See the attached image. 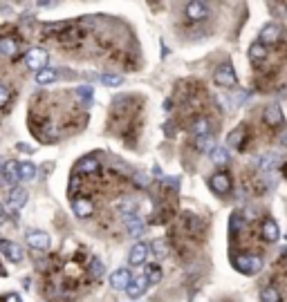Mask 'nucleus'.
<instances>
[{
    "instance_id": "obj_1",
    "label": "nucleus",
    "mask_w": 287,
    "mask_h": 302,
    "mask_svg": "<svg viewBox=\"0 0 287 302\" xmlns=\"http://www.w3.org/2000/svg\"><path fill=\"white\" fill-rule=\"evenodd\" d=\"M48 61H50V54L45 49H38V47L29 49L27 54H25V65H27V70L36 72V74L48 67Z\"/></svg>"
},
{
    "instance_id": "obj_2",
    "label": "nucleus",
    "mask_w": 287,
    "mask_h": 302,
    "mask_svg": "<svg viewBox=\"0 0 287 302\" xmlns=\"http://www.w3.org/2000/svg\"><path fill=\"white\" fill-rule=\"evenodd\" d=\"M213 81H216L220 87H236L238 85L236 72H233V67L229 65V63H224V65L218 67L216 74H213Z\"/></svg>"
},
{
    "instance_id": "obj_3",
    "label": "nucleus",
    "mask_w": 287,
    "mask_h": 302,
    "mask_svg": "<svg viewBox=\"0 0 287 302\" xmlns=\"http://www.w3.org/2000/svg\"><path fill=\"white\" fill-rule=\"evenodd\" d=\"M18 161H14V159H7L3 166H0V179L5 181V184H9L14 188V186L18 184V179H20V173H18Z\"/></svg>"
},
{
    "instance_id": "obj_4",
    "label": "nucleus",
    "mask_w": 287,
    "mask_h": 302,
    "mask_svg": "<svg viewBox=\"0 0 287 302\" xmlns=\"http://www.w3.org/2000/svg\"><path fill=\"white\" fill-rule=\"evenodd\" d=\"M238 269L242 271V273L247 275H254L258 273L260 269H263V258H258V255H240V258L236 260Z\"/></svg>"
},
{
    "instance_id": "obj_5",
    "label": "nucleus",
    "mask_w": 287,
    "mask_h": 302,
    "mask_svg": "<svg viewBox=\"0 0 287 302\" xmlns=\"http://www.w3.org/2000/svg\"><path fill=\"white\" fill-rule=\"evenodd\" d=\"M72 202V211H74L76 217H81V220H86V217L92 215V211H95V206H92L90 199H86V197L76 195V197H70Z\"/></svg>"
},
{
    "instance_id": "obj_6",
    "label": "nucleus",
    "mask_w": 287,
    "mask_h": 302,
    "mask_svg": "<svg viewBox=\"0 0 287 302\" xmlns=\"http://www.w3.org/2000/svg\"><path fill=\"white\" fill-rule=\"evenodd\" d=\"M0 253H3L9 262H23V258H25L23 248H20L18 244L9 242V239H0Z\"/></svg>"
},
{
    "instance_id": "obj_7",
    "label": "nucleus",
    "mask_w": 287,
    "mask_h": 302,
    "mask_svg": "<svg viewBox=\"0 0 287 302\" xmlns=\"http://www.w3.org/2000/svg\"><path fill=\"white\" fill-rule=\"evenodd\" d=\"M133 273H130L128 269H117L114 273L110 275V286L112 289H117V291H121V289H128L130 284H133Z\"/></svg>"
},
{
    "instance_id": "obj_8",
    "label": "nucleus",
    "mask_w": 287,
    "mask_h": 302,
    "mask_svg": "<svg viewBox=\"0 0 287 302\" xmlns=\"http://www.w3.org/2000/svg\"><path fill=\"white\" fill-rule=\"evenodd\" d=\"M27 244L34 251H48L50 248V235L43 231H29L27 233Z\"/></svg>"
},
{
    "instance_id": "obj_9",
    "label": "nucleus",
    "mask_w": 287,
    "mask_h": 302,
    "mask_svg": "<svg viewBox=\"0 0 287 302\" xmlns=\"http://www.w3.org/2000/svg\"><path fill=\"white\" fill-rule=\"evenodd\" d=\"M148 253H150V246L144 242H137L133 248H130V264L133 267H139V264H144L146 260H148Z\"/></svg>"
},
{
    "instance_id": "obj_10",
    "label": "nucleus",
    "mask_w": 287,
    "mask_h": 302,
    "mask_svg": "<svg viewBox=\"0 0 287 302\" xmlns=\"http://www.w3.org/2000/svg\"><path fill=\"white\" fill-rule=\"evenodd\" d=\"M211 188L218 192V195H227L229 190H231V177H229L227 173H216L211 177Z\"/></svg>"
},
{
    "instance_id": "obj_11",
    "label": "nucleus",
    "mask_w": 287,
    "mask_h": 302,
    "mask_svg": "<svg viewBox=\"0 0 287 302\" xmlns=\"http://www.w3.org/2000/svg\"><path fill=\"white\" fill-rule=\"evenodd\" d=\"M25 202H27V190L20 188V186H14V188H9L7 204H9V208H12V211H18V208H23Z\"/></svg>"
},
{
    "instance_id": "obj_12",
    "label": "nucleus",
    "mask_w": 287,
    "mask_h": 302,
    "mask_svg": "<svg viewBox=\"0 0 287 302\" xmlns=\"http://www.w3.org/2000/svg\"><path fill=\"white\" fill-rule=\"evenodd\" d=\"M278 36H280V27L274 23H269L260 29V43H263L265 47H267V45H274V43H278Z\"/></svg>"
},
{
    "instance_id": "obj_13",
    "label": "nucleus",
    "mask_w": 287,
    "mask_h": 302,
    "mask_svg": "<svg viewBox=\"0 0 287 302\" xmlns=\"http://www.w3.org/2000/svg\"><path fill=\"white\" fill-rule=\"evenodd\" d=\"M186 16H189V20H204L209 16V5L207 3H189L186 5Z\"/></svg>"
},
{
    "instance_id": "obj_14",
    "label": "nucleus",
    "mask_w": 287,
    "mask_h": 302,
    "mask_svg": "<svg viewBox=\"0 0 287 302\" xmlns=\"http://www.w3.org/2000/svg\"><path fill=\"white\" fill-rule=\"evenodd\" d=\"M148 284H150V280L146 278V275H139V278H135V280H133V284H130L128 289H126V293L130 295V298H139V295H144V293H146Z\"/></svg>"
},
{
    "instance_id": "obj_15",
    "label": "nucleus",
    "mask_w": 287,
    "mask_h": 302,
    "mask_svg": "<svg viewBox=\"0 0 287 302\" xmlns=\"http://www.w3.org/2000/svg\"><path fill=\"white\" fill-rule=\"evenodd\" d=\"M191 132L195 134V139L209 137V134H211V121H209V119H204V117L195 119V121H193V126H191Z\"/></svg>"
},
{
    "instance_id": "obj_16",
    "label": "nucleus",
    "mask_w": 287,
    "mask_h": 302,
    "mask_svg": "<svg viewBox=\"0 0 287 302\" xmlns=\"http://www.w3.org/2000/svg\"><path fill=\"white\" fill-rule=\"evenodd\" d=\"M278 164H280V157L276 153H267V155H263V157L258 159V168L263 170V173H271Z\"/></svg>"
},
{
    "instance_id": "obj_17",
    "label": "nucleus",
    "mask_w": 287,
    "mask_h": 302,
    "mask_svg": "<svg viewBox=\"0 0 287 302\" xmlns=\"http://www.w3.org/2000/svg\"><path fill=\"white\" fill-rule=\"evenodd\" d=\"M97 170H99V161H97V159H92V157H88V159H81L79 164H76L74 175H81V173L92 175V173H97Z\"/></svg>"
},
{
    "instance_id": "obj_18",
    "label": "nucleus",
    "mask_w": 287,
    "mask_h": 302,
    "mask_svg": "<svg viewBox=\"0 0 287 302\" xmlns=\"http://www.w3.org/2000/svg\"><path fill=\"white\" fill-rule=\"evenodd\" d=\"M278 235H280L278 224H276L274 220H265V224H263V237H265V242H276Z\"/></svg>"
},
{
    "instance_id": "obj_19",
    "label": "nucleus",
    "mask_w": 287,
    "mask_h": 302,
    "mask_svg": "<svg viewBox=\"0 0 287 302\" xmlns=\"http://www.w3.org/2000/svg\"><path fill=\"white\" fill-rule=\"evenodd\" d=\"M229 159H231V155H229V150L224 148V145H216V148H213L211 161H213L216 166H227Z\"/></svg>"
},
{
    "instance_id": "obj_20",
    "label": "nucleus",
    "mask_w": 287,
    "mask_h": 302,
    "mask_svg": "<svg viewBox=\"0 0 287 302\" xmlns=\"http://www.w3.org/2000/svg\"><path fill=\"white\" fill-rule=\"evenodd\" d=\"M265 121H267V126H278V123H283V112H280V108L267 106V110H265Z\"/></svg>"
},
{
    "instance_id": "obj_21",
    "label": "nucleus",
    "mask_w": 287,
    "mask_h": 302,
    "mask_svg": "<svg viewBox=\"0 0 287 302\" xmlns=\"http://www.w3.org/2000/svg\"><path fill=\"white\" fill-rule=\"evenodd\" d=\"M0 54H5V56H16V54H18V43H16L14 38H9V36L0 38Z\"/></svg>"
},
{
    "instance_id": "obj_22",
    "label": "nucleus",
    "mask_w": 287,
    "mask_h": 302,
    "mask_svg": "<svg viewBox=\"0 0 287 302\" xmlns=\"http://www.w3.org/2000/svg\"><path fill=\"white\" fill-rule=\"evenodd\" d=\"M265 56H267V47H265L260 40L249 47V59H252L254 63H258V61H265Z\"/></svg>"
},
{
    "instance_id": "obj_23",
    "label": "nucleus",
    "mask_w": 287,
    "mask_h": 302,
    "mask_svg": "<svg viewBox=\"0 0 287 302\" xmlns=\"http://www.w3.org/2000/svg\"><path fill=\"white\" fill-rule=\"evenodd\" d=\"M18 173H20V179L23 181H29V179H34L36 177V166L29 164V161H20Z\"/></svg>"
},
{
    "instance_id": "obj_24",
    "label": "nucleus",
    "mask_w": 287,
    "mask_h": 302,
    "mask_svg": "<svg viewBox=\"0 0 287 302\" xmlns=\"http://www.w3.org/2000/svg\"><path fill=\"white\" fill-rule=\"evenodd\" d=\"M54 79H56V70H52V67H45L43 72H38V74H36V83H38V85L54 83Z\"/></svg>"
},
{
    "instance_id": "obj_25",
    "label": "nucleus",
    "mask_w": 287,
    "mask_h": 302,
    "mask_svg": "<svg viewBox=\"0 0 287 302\" xmlns=\"http://www.w3.org/2000/svg\"><path fill=\"white\" fill-rule=\"evenodd\" d=\"M195 148L200 150V153H209V155H211V153H213V148H216V143H213V137L209 134V137L195 139Z\"/></svg>"
},
{
    "instance_id": "obj_26",
    "label": "nucleus",
    "mask_w": 287,
    "mask_h": 302,
    "mask_svg": "<svg viewBox=\"0 0 287 302\" xmlns=\"http://www.w3.org/2000/svg\"><path fill=\"white\" fill-rule=\"evenodd\" d=\"M260 302H280L278 289H274V286H265V289L260 291Z\"/></svg>"
},
{
    "instance_id": "obj_27",
    "label": "nucleus",
    "mask_w": 287,
    "mask_h": 302,
    "mask_svg": "<svg viewBox=\"0 0 287 302\" xmlns=\"http://www.w3.org/2000/svg\"><path fill=\"white\" fill-rule=\"evenodd\" d=\"M242 137H244V128L240 126V128L233 130V132H229L227 141H229V145H231V148H240V145H242Z\"/></svg>"
},
{
    "instance_id": "obj_28",
    "label": "nucleus",
    "mask_w": 287,
    "mask_h": 302,
    "mask_svg": "<svg viewBox=\"0 0 287 302\" xmlns=\"http://www.w3.org/2000/svg\"><path fill=\"white\" fill-rule=\"evenodd\" d=\"M146 278L150 280V282H159L161 280V269L157 264H148V269H146Z\"/></svg>"
},
{
    "instance_id": "obj_29",
    "label": "nucleus",
    "mask_w": 287,
    "mask_h": 302,
    "mask_svg": "<svg viewBox=\"0 0 287 302\" xmlns=\"http://www.w3.org/2000/svg\"><path fill=\"white\" fill-rule=\"evenodd\" d=\"M101 83H103V85L117 87V85H121V83H124V79L119 74H101Z\"/></svg>"
},
{
    "instance_id": "obj_30",
    "label": "nucleus",
    "mask_w": 287,
    "mask_h": 302,
    "mask_svg": "<svg viewBox=\"0 0 287 302\" xmlns=\"http://www.w3.org/2000/svg\"><path fill=\"white\" fill-rule=\"evenodd\" d=\"M128 228H130V231H128V235H130V237H139V235L144 233V222H142V220H137V222L128 224Z\"/></svg>"
},
{
    "instance_id": "obj_31",
    "label": "nucleus",
    "mask_w": 287,
    "mask_h": 302,
    "mask_svg": "<svg viewBox=\"0 0 287 302\" xmlns=\"http://www.w3.org/2000/svg\"><path fill=\"white\" fill-rule=\"evenodd\" d=\"M76 94H79L86 103H90V101H92V96H95V90H92L90 85H81L79 90H76Z\"/></svg>"
},
{
    "instance_id": "obj_32",
    "label": "nucleus",
    "mask_w": 287,
    "mask_h": 302,
    "mask_svg": "<svg viewBox=\"0 0 287 302\" xmlns=\"http://www.w3.org/2000/svg\"><path fill=\"white\" fill-rule=\"evenodd\" d=\"M153 253H155V258H166V242H161V239H155L153 242Z\"/></svg>"
},
{
    "instance_id": "obj_33",
    "label": "nucleus",
    "mask_w": 287,
    "mask_h": 302,
    "mask_svg": "<svg viewBox=\"0 0 287 302\" xmlns=\"http://www.w3.org/2000/svg\"><path fill=\"white\" fill-rule=\"evenodd\" d=\"M101 273H103V267H101V262L95 258V260H92V267H90V275H92V278H99Z\"/></svg>"
},
{
    "instance_id": "obj_34",
    "label": "nucleus",
    "mask_w": 287,
    "mask_h": 302,
    "mask_svg": "<svg viewBox=\"0 0 287 302\" xmlns=\"http://www.w3.org/2000/svg\"><path fill=\"white\" fill-rule=\"evenodd\" d=\"M9 96H12V94H9V87H7V85H0V108L7 106V103H9Z\"/></svg>"
},
{
    "instance_id": "obj_35",
    "label": "nucleus",
    "mask_w": 287,
    "mask_h": 302,
    "mask_svg": "<svg viewBox=\"0 0 287 302\" xmlns=\"http://www.w3.org/2000/svg\"><path fill=\"white\" fill-rule=\"evenodd\" d=\"M135 181H137V186H148L150 177L148 175H135Z\"/></svg>"
},
{
    "instance_id": "obj_36",
    "label": "nucleus",
    "mask_w": 287,
    "mask_h": 302,
    "mask_svg": "<svg viewBox=\"0 0 287 302\" xmlns=\"http://www.w3.org/2000/svg\"><path fill=\"white\" fill-rule=\"evenodd\" d=\"M5 302H20V298H18V295H7Z\"/></svg>"
},
{
    "instance_id": "obj_37",
    "label": "nucleus",
    "mask_w": 287,
    "mask_h": 302,
    "mask_svg": "<svg viewBox=\"0 0 287 302\" xmlns=\"http://www.w3.org/2000/svg\"><path fill=\"white\" fill-rule=\"evenodd\" d=\"M280 141H283V145L287 148V128L283 130V134H280Z\"/></svg>"
},
{
    "instance_id": "obj_38",
    "label": "nucleus",
    "mask_w": 287,
    "mask_h": 302,
    "mask_svg": "<svg viewBox=\"0 0 287 302\" xmlns=\"http://www.w3.org/2000/svg\"><path fill=\"white\" fill-rule=\"evenodd\" d=\"M3 220H5V206L0 204V222H3Z\"/></svg>"
}]
</instances>
